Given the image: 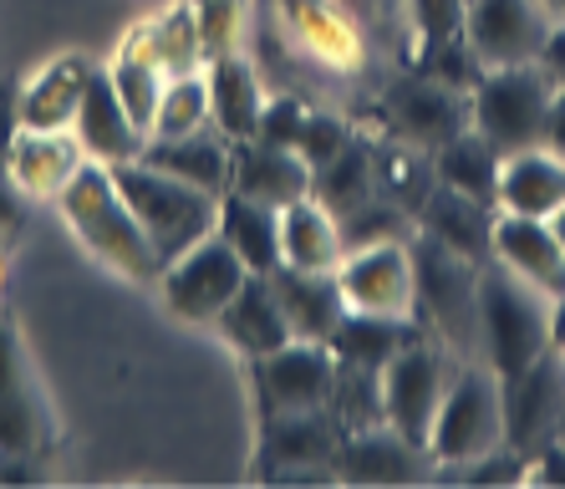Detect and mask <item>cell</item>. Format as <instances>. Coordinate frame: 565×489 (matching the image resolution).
<instances>
[{"instance_id":"cell-1","label":"cell","mask_w":565,"mask_h":489,"mask_svg":"<svg viewBox=\"0 0 565 489\" xmlns=\"http://www.w3.org/2000/svg\"><path fill=\"white\" fill-rule=\"evenodd\" d=\"M56 214H62V225L72 230V240H77L103 270L122 276L128 286H143V291L158 286L163 261H158V251L148 245L143 225L132 220V210L122 204L107 163H93V159L82 163V169L72 173V184L56 194Z\"/></svg>"},{"instance_id":"cell-2","label":"cell","mask_w":565,"mask_h":489,"mask_svg":"<svg viewBox=\"0 0 565 489\" xmlns=\"http://www.w3.org/2000/svg\"><path fill=\"white\" fill-rule=\"evenodd\" d=\"M473 317H479V337H484V358L500 378V393L514 383H525L540 362L551 358V301L530 291L525 280H514L510 270H484L473 280Z\"/></svg>"},{"instance_id":"cell-3","label":"cell","mask_w":565,"mask_h":489,"mask_svg":"<svg viewBox=\"0 0 565 489\" xmlns=\"http://www.w3.org/2000/svg\"><path fill=\"white\" fill-rule=\"evenodd\" d=\"M113 184H118L122 204L132 210V220L143 225L148 245L158 251V261L169 265L173 255H184L189 245L214 235V220H220V194L210 189H194L173 173L153 169L143 159L113 163Z\"/></svg>"},{"instance_id":"cell-4","label":"cell","mask_w":565,"mask_h":489,"mask_svg":"<svg viewBox=\"0 0 565 489\" xmlns=\"http://www.w3.org/2000/svg\"><path fill=\"white\" fill-rule=\"evenodd\" d=\"M555 82L540 62H520V66H484L479 82L469 87V128L479 138L514 153V148L540 143L545 132V113H551Z\"/></svg>"},{"instance_id":"cell-5","label":"cell","mask_w":565,"mask_h":489,"mask_svg":"<svg viewBox=\"0 0 565 489\" xmlns=\"http://www.w3.org/2000/svg\"><path fill=\"white\" fill-rule=\"evenodd\" d=\"M504 444V397L494 368H463L444 387V403L434 413V434H428V459L463 469V464L484 459Z\"/></svg>"},{"instance_id":"cell-6","label":"cell","mask_w":565,"mask_h":489,"mask_svg":"<svg viewBox=\"0 0 565 489\" xmlns=\"http://www.w3.org/2000/svg\"><path fill=\"white\" fill-rule=\"evenodd\" d=\"M245 261H239L220 235L189 245L184 255H173L158 276V301L173 321H189V327H214V317L224 311V301L245 286Z\"/></svg>"},{"instance_id":"cell-7","label":"cell","mask_w":565,"mask_h":489,"mask_svg":"<svg viewBox=\"0 0 565 489\" xmlns=\"http://www.w3.org/2000/svg\"><path fill=\"white\" fill-rule=\"evenodd\" d=\"M331 276L342 286L347 311H362V317L408 321L413 306H418V261H413V251L403 240L347 251Z\"/></svg>"},{"instance_id":"cell-8","label":"cell","mask_w":565,"mask_h":489,"mask_svg":"<svg viewBox=\"0 0 565 489\" xmlns=\"http://www.w3.org/2000/svg\"><path fill=\"white\" fill-rule=\"evenodd\" d=\"M377 387H382V424L393 428V434H403L408 444H418V449H428L434 413H438L444 387H448V372H444L438 347L403 342L393 358L382 362Z\"/></svg>"},{"instance_id":"cell-9","label":"cell","mask_w":565,"mask_h":489,"mask_svg":"<svg viewBox=\"0 0 565 489\" xmlns=\"http://www.w3.org/2000/svg\"><path fill=\"white\" fill-rule=\"evenodd\" d=\"M337 352L331 342H306V337H290L286 347H276L270 358L255 362V378H260V403L265 413H316L331 408L337 397Z\"/></svg>"},{"instance_id":"cell-10","label":"cell","mask_w":565,"mask_h":489,"mask_svg":"<svg viewBox=\"0 0 565 489\" xmlns=\"http://www.w3.org/2000/svg\"><path fill=\"white\" fill-rule=\"evenodd\" d=\"M551 15L540 0H463V41L479 66L535 62Z\"/></svg>"},{"instance_id":"cell-11","label":"cell","mask_w":565,"mask_h":489,"mask_svg":"<svg viewBox=\"0 0 565 489\" xmlns=\"http://www.w3.org/2000/svg\"><path fill=\"white\" fill-rule=\"evenodd\" d=\"M276 11H280L286 36L296 41L316 66L342 72V77L362 72V62H367V41H362L356 21L337 6V0H276Z\"/></svg>"},{"instance_id":"cell-12","label":"cell","mask_w":565,"mask_h":489,"mask_svg":"<svg viewBox=\"0 0 565 489\" xmlns=\"http://www.w3.org/2000/svg\"><path fill=\"white\" fill-rule=\"evenodd\" d=\"M93 72H97V62L87 52H56V56H46L36 72H26V82L15 87L21 128H36V132L72 128Z\"/></svg>"},{"instance_id":"cell-13","label":"cell","mask_w":565,"mask_h":489,"mask_svg":"<svg viewBox=\"0 0 565 489\" xmlns=\"http://www.w3.org/2000/svg\"><path fill=\"white\" fill-rule=\"evenodd\" d=\"M489 245H494V255H500L504 270H510L514 280H525L530 291H540L545 301H561L565 296V245L551 235L545 220L494 210Z\"/></svg>"},{"instance_id":"cell-14","label":"cell","mask_w":565,"mask_h":489,"mask_svg":"<svg viewBox=\"0 0 565 489\" xmlns=\"http://www.w3.org/2000/svg\"><path fill=\"white\" fill-rule=\"evenodd\" d=\"M387 123L397 128V138L438 153L448 138H459L469 128V103L448 82L413 77V82H397L393 93H387Z\"/></svg>"},{"instance_id":"cell-15","label":"cell","mask_w":565,"mask_h":489,"mask_svg":"<svg viewBox=\"0 0 565 489\" xmlns=\"http://www.w3.org/2000/svg\"><path fill=\"white\" fill-rule=\"evenodd\" d=\"M87 163V153H82L77 132L62 128V132H36V128H21L15 132L11 153H6V179H11V189L21 199H52L62 194L66 184H72V173Z\"/></svg>"},{"instance_id":"cell-16","label":"cell","mask_w":565,"mask_h":489,"mask_svg":"<svg viewBox=\"0 0 565 489\" xmlns=\"http://www.w3.org/2000/svg\"><path fill=\"white\" fill-rule=\"evenodd\" d=\"M311 184H316V173L296 148L245 138V143H235V153H230V189L245 199H260L270 210H286V204L306 199Z\"/></svg>"},{"instance_id":"cell-17","label":"cell","mask_w":565,"mask_h":489,"mask_svg":"<svg viewBox=\"0 0 565 489\" xmlns=\"http://www.w3.org/2000/svg\"><path fill=\"white\" fill-rule=\"evenodd\" d=\"M214 331H220L224 347H235L245 362H260V358H270L276 347H286L290 321H286V311H280V296H276V286H270V276H245V286H239V291L224 301L220 317H214Z\"/></svg>"},{"instance_id":"cell-18","label":"cell","mask_w":565,"mask_h":489,"mask_svg":"<svg viewBox=\"0 0 565 489\" xmlns=\"http://www.w3.org/2000/svg\"><path fill=\"white\" fill-rule=\"evenodd\" d=\"M72 132H77L82 153L93 163H128L143 153V128L128 118V107H122V97L113 93V82H107V72H93V82H87V93H82V107L77 118H72Z\"/></svg>"},{"instance_id":"cell-19","label":"cell","mask_w":565,"mask_h":489,"mask_svg":"<svg viewBox=\"0 0 565 489\" xmlns=\"http://www.w3.org/2000/svg\"><path fill=\"white\" fill-rule=\"evenodd\" d=\"M204 82H210V128L224 132L230 143H245L260 132V113H265V82L255 72V62L245 52L214 56L204 62Z\"/></svg>"},{"instance_id":"cell-20","label":"cell","mask_w":565,"mask_h":489,"mask_svg":"<svg viewBox=\"0 0 565 489\" xmlns=\"http://www.w3.org/2000/svg\"><path fill=\"white\" fill-rule=\"evenodd\" d=\"M565 204V159L545 143L514 148L500 159V189H494V210L500 214H530L545 220Z\"/></svg>"},{"instance_id":"cell-21","label":"cell","mask_w":565,"mask_h":489,"mask_svg":"<svg viewBox=\"0 0 565 489\" xmlns=\"http://www.w3.org/2000/svg\"><path fill=\"white\" fill-rule=\"evenodd\" d=\"M423 459L428 449L408 444L393 428H352L342 434V449H337V479L347 485H408L423 475Z\"/></svg>"},{"instance_id":"cell-22","label":"cell","mask_w":565,"mask_h":489,"mask_svg":"<svg viewBox=\"0 0 565 489\" xmlns=\"http://www.w3.org/2000/svg\"><path fill=\"white\" fill-rule=\"evenodd\" d=\"M418 225H423V235L434 240L438 251L459 255L463 265H479L484 255H494V245H489L494 210H489V204H479V199H469V194H459V189L438 184L434 194H423Z\"/></svg>"},{"instance_id":"cell-23","label":"cell","mask_w":565,"mask_h":489,"mask_svg":"<svg viewBox=\"0 0 565 489\" xmlns=\"http://www.w3.org/2000/svg\"><path fill=\"white\" fill-rule=\"evenodd\" d=\"M270 286L280 296V311L290 321V337H306V342H331V331L342 327L347 301L342 286L331 270H290L276 265L270 270Z\"/></svg>"},{"instance_id":"cell-24","label":"cell","mask_w":565,"mask_h":489,"mask_svg":"<svg viewBox=\"0 0 565 489\" xmlns=\"http://www.w3.org/2000/svg\"><path fill=\"white\" fill-rule=\"evenodd\" d=\"M230 153H235V143L224 132L199 128V132H184V138H148L138 159L173 173V179H184L194 189L224 194L230 189Z\"/></svg>"},{"instance_id":"cell-25","label":"cell","mask_w":565,"mask_h":489,"mask_svg":"<svg viewBox=\"0 0 565 489\" xmlns=\"http://www.w3.org/2000/svg\"><path fill=\"white\" fill-rule=\"evenodd\" d=\"M214 235L245 261L250 276H270L280 265V210L260 204V199H245V194H235V189H224Z\"/></svg>"},{"instance_id":"cell-26","label":"cell","mask_w":565,"mask_h":489,"mask_svg":"<svg viewBox=\"0 0 565 489\" xmlns=\"http://www.w3.org/2000/svg\"><path fill=\"white\" fill-rule=\"evenodd\" d=\"M342 255V225L316 194L280 210V265H290V270H337Z\"/></svg>"},{"instance_id":"cell-27","label":"cell","mask_w":565,"mask_h":489,"mask_svg":"<svg viewBox=\"0 0 565 489\" xmlns=\"http://www.w3.org/2000/svg\"><path fill=\"white\" fill-rule=\"evenodd\" d=\"M270 459H280L286 469L296 464H337V449H342V428L331 418V408L316 413H276L270 428H265L260 444Z\"/></svg>"},{"instance_id":"cell-28","label":"cell","mask_w":565,"mask_h":489,"mask_svg":"<svg viewBox=\"0 0 565 489\" xmlns=\"http://www.w3.org/2000/svg\"><path fill=\"white\" fill-rule=\"evenodd\" d=\"M500 159H504V153L489 143V138H479L473 128H463L459 138H448V143L438 148V184L459 189V194H469V199H479V204H489V210H494Z\"/></svg>"},{"instance_id":"cell-29","label":"cell","mask_w":565,"mask_h":489,"mask_svg":"<svg viewBox=\"0 0 565 489\" xmlns=\"http://www.w3.org/2000/svg\"><path fill=\"white\" fill-rule=\"evenodd\" d=\"M408 321H387V317H362V311H347L342 327L331 331V352L342 368H367L382 372V362L393 358L397 347L408 342Z\"/></svg>"},{"instance_id":"cell-30","label":"cell","mask_w":565,"mask_h":489,"mask_svg":"<svg viewBox=\"0 0 565 489\" xmlns=\"http://www.w3.org/2000/svg\"><path fill=\"white\" fill-rule=\"evenodd\" d=\"M56 413L46 403V387L0 397V454H52Z\"/></svg>"},{"instance_id":"cell-31","label":"cell","mask_w":565,"mask_h":489,"mask_svg":"<svg viewBox=\"0 0 565 489\" xmlns=\"http://www.w3.org/2000/svg\"><path fill=\"white\" fill-rule=\"evenodd\" d=\"M199 128H210V82H204V66L163 82V97H158L148 138H184V132H199Z\"/></svg>"},{"instance_id":"cell-32","label":"cell","mask_w":565,"mask_h":489,"mask_svg":"<svg viewBox=\"0 0 565 489\" xmlns=\"http://www.w3.org/2000/svg\"><path fill=\"white\" fill-rule=\"evenodd\" d=\"M103 72H107V82H113V93L122 97V107H128V118L138 123V128H143V138H148L169 72H163L158 62H148V56H132V52H113V62H107Z\"/></svg>"},{"instance_id":"cell-33","label":"cell","mask_w":565,"mask_h":489,"mask_svg":"<svg viewBox=\"0 0 565 489\" xmlns=\"http://www.w3.org/2000/svg\"><path fill=\"white\" fill-rule=\"evenodd\" d=\"M311 194L321 199L331 214H347V210H356V204H367L372 199V159L362 153V148L347 143L327 169H316Z\"/></svg>"},{"instance_id":"cell-34","label":"cell","mask_w":565,"mask_h":489,"mask_svg":"<svg viewBox=\"0 0 565 489\" xmlns=\"http://www.w3.org/2000/svg\"><path fill=\"white\" fill-rule=\"evenodd\" d=\"M194 26H199L204 62L239 52L245 46V26H250V0H194Z\"/></svg>"},{"instance_id":"cell-35","label":"cell","mask_w":565,"mask_h":489,"mask_svg":"<svg viewBox=\"0 0 565 489\" xmlns=\"http://www.w3.org/2000/svg\"><path fill=\"white\" fill-rule=\"evenodd\" d=\"M158 26V66L179 77V72H199L204 52H199V26H194V6L189 0H173L163 15H153Z\"/></svg>"},{"instance_id":"cell-36","label":"cell","mask_w":565,"mask_h":489,"mask_svg":"<svg viewBox=\"0 0 565 489\" xmlns=\"http://www.w3.org/2000/svg\"><path fill=\"white\" fill-rule=\"evenodd\" d=\"M337 225H342V245H347V251L382 245V240H408V220H403L393 204H382V199H367V204H356V210L337 214Z\"/></svg>"},{"instance_id":"cell-37","label":"cell","mask_w":565,"mask_h":489,"mask_svg":"<svg viewBox=\"0 0 565 489\" xmlns=\"http://www.w3.org/2000/svg\"><path fill=\"white\" fill-rule=\"evenodd\" d=\"M347 143H352V138H347V123L342 118H327V113H306L301 132H296V153L311 163V173L327 169V163L337 159Z\"/></svg>"},{"instance_id":"cell-38","label":"cell","mask_w":565,"mask_h":489,"mask_svg":"<svg viewBox=\"0 0 565 489\" xmlns=\"http://www.w3.org/2000/svg\"><path fill=\"white\" fill-rule=\"evenodd\" d=\"M31 387H41V378L26 358V342H21L11 317H0V397L31 393Z\"/></svg>"},{"instance_id":"cell-39","label":"cell","mask_w":565,"mask_h":489,"mask_svg":"<svg viewBox=\"0 0 565 489\" xmlns=\"http://www.w3.org/2000/svg\"><path fill=\"white\" fill-rule=\"evenodd\" d=\"M46 454H0V485H41L46 469H41Z\"/></svg>"},{"instance_id":"cell-40","label":"cell","mask_w":565,"mask_h":489,"mask_svg":"<svg viewBox=\"0 0 565 489\" xmlns=\"http://www.w3.org/2000/svg\"><path fill=\"white\" fill-rule=\"evenodd\" d=\"M535 62L545 66V72H551L555 87H565V21H555V26L545 31V46H540Z\"/></svg>"},{"instance_id":"cell-41","label":"cell","mask_w":565,"mask_h":489,"mask_svg":"<svg viewBox=\"0 0 565 489\" xmlns=\"http://www.w3.org/2000/svg\"><path fill=\"white\" fill-rule=\"evenodd\" d=\"M540 143H545L551 153H561V159H565V87H555L551 113H545V132H540Z\"/></svg>"},{"instance_id":"cell-42","label":"cell","mask_w":565,"mask_h":489,"mask_svg":"<svg viewBox=\"0 0 565 489\" xmlns=\"http://www.w3.org/2000/svg\"><path fill=\"white\" fill-rule=\"evenodd\" d=\"M15 132H21V113H15V93L0 87V169H6V153H11Z\"/></svg>"},{"instance_id":"cell-43","label":"cell","mask_w":565,"mask_h":489,"mask_svg":"<svg viewBox=\"0 0 565 489\" xmlns=\"http://www.w3.org/2000/svg\"><path fill=\"white\" fill-rule=\"evenodd\" d=\"M21 225V194L11 189V179L0 173V235H11Z\"/></svg>"},{"instance_id":"cell-44","label":"cell","mask_w":565,"mask_h":489,"mask_svg":"<svg viewBox=\"0 0 565 489\" xmlns=\"http://www.w3.org/2000/svg\"><path fill=\"white\" fill-rule=\"evenodd\" d=\"M551 347L565 358V296L561 301H551Z\"/></svg>"},{"instance_id":"cell-45","label":"cell","mask_w":565,"mask_h":489,"mask_svg":"<svg viewBox=\"0 0 565 489\" xmlns=\"http://www.w3.org/2000/svg\"><path fill=\"white\" fill-rule=\"evenodd\" d=\"M545 225H551V235L565 245V204H561V210H551V214H545Z\"/></svg>"},{"instance_id":"cell-46","label":"cell","mask_w":565,"mask_h":489,"mask_svg":"<svg viewBox=\"0 0 565 489\" xmlns=\"http://www.w3.org/2000/svg\"><path fill=\"white\" fill-rule=\"evenodd\" d=\"M540 6H545V15H551V26L565 21V0H540Z\"/></svg>"},{"instance_id":"cell-47","label":"cell","mask_w":565,"mask_h":489,"mask_svg":"<svg viewBox=\"0 0 565 489\" xmlns=\"http://www.w3.org/2000/svg\"><path fill=\"white\" fill-rule=\"evenodd\" d=\"M551 438H555V444H565V408H561V418H555V434Z\"/></svg>"},{"instance_id":"cell-48","label":"cell","mask_w":565,"mask_h":489,"mask_svg":"<svg viewBox=\"0 0 565 489\" xmlns=\"http://www.w3.org/2000/svg\"><path fill=\"white\" fill-rule=\"evenodd\" d=\"M0 276H6V255H0Z\"/></svg>"},{"instance_id":"cell-49","label":"cell","mask_w":565,"mask_h":489,"mask_svg":"<svg viewBox=\"0 0 565 489\" xmlns=\"http://www.w3.org/2000/svg\"><path fill=\"white\" fill-rule=\"evenodd\" d=\"M189 6H194V0H189Z\"/></svg>"},{"instance_id":"cell-50","label":"cell","mask_w":565,"mask_h":489,"mask_svg":"<svg viewBox=\"0 0 565 489\" xmlns=\"http://www.w3.org/2000/svg\"><path fill=\"white\" fill-rule=\"evenodd\" d=\"M561 362H565V358H561Z\"/></svg>"}]
</instances>
